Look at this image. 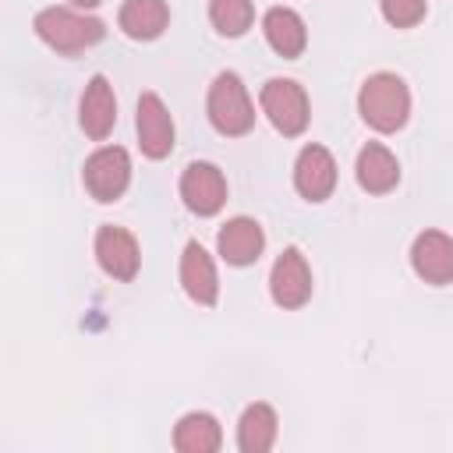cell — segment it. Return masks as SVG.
<instances>
[{"mask_svg": "<svg viewBox=\"0 0 453 453\" xmlns=\"http://www.w3.org/2000/svg\"><path fill=\"white\" fill-rule=\"evenodd\" d=\"M81 180L96 202H117L131 184V156L120 145H103L85 159Z\"/></svg>", "mask_w": 453, "mask_h": 453, "instance_id": "5", "label": "cell"}, {"mask_svg": "<svg viewBox=\"0 0 453 453\" xmlns=\"http://www.w3.org/2000/svg\"><path fill=\"white\" fill-rule=\"evenodd\" d=\"M273 442H276V411L269 403L244 407L237 421V446L244 453H265Z\"/></svg>", "mask_w": 453, "mask_h": 453, "instance_id": "19", "label": "cell"}, {"mask_svg": "<svg viewBox=\"0 0 453 453\" xmlns=\"http://www.w3.org/2000/svg\"><path fill=\"white\" fill-rule=\"evenodd\" d=\"M219 442H223L219 421L212 414H205V411L184 414L177 421V428H173V446L180 453H212V449H219Z\"/></svg>", "mask_w": 453, "mask_h": 453, "instance_id": "18", "label": "cell"}, {"mask_svg": "<svg viewBox=\"0 0 453 453\" xmlns=\"http://www.w3.org/2000/svg\"><path fill=\"white\" fill-rule=\"evenodd\" d=\"M117 25L127 39H159L170 25V7L166 0H124L120 14H117Z\"/></svg>", "mask_w": 453, "mask_h": 453, "instance_id": "17", "label": "cell"}, {"mask_svg": "<svg viewBox=\"0 0 453 453\" xmlns=\"http://www.w3.org/2000/svg\"><path fill=\"white\" fill-rule=\"evenodd\" d=\"M32 28H35V35H39L50 50L67 53V57H71V53H81V50H88V46H96V42L106 35V25H103L99 18L81 14V11H74V7H46V11L35 14Z\"/></svg>", "mask_w": 453, "mask_h": 453, "instance_id": "2", "label": "cell"}, {"mask_svg": "<svg viewBox=\"0 0 453 453\" xmlns=\"http://www.w3.org/2000/svg\"><path fill=\"white\" fill-rule=\"evenodd\" d=\"M269 294L280 308H301L311 297V269L297 248H283L269 273Z\"/></svg>", "mask_w": 453, "mask_h": 453, "instance_id": "9", "label": "cell"}, {"mask_svg": "<svg viewBox=\"0 0 453 453\" xmlns=\"http://www.w3.org/2000/svg\"><path fill=\"white\" fill-rule=\"evenodd\" d=\"M216 248H219L223 262H230V265H251V262H258V255L265 248V234H262V226L255 219L234 216V219H226L219 226Z\"/></svg>", "mask_w": 453, "mask_h": 453, "instance_id": "14", "label": "cell"}, {"mask_svg": "<svg viewBox=\"0 0 453 453\" xmlns=\"http://www.w3.org/2000/svg\"><path fill=\"white\" fill-rule=\"evenodd\" d=\"M294 188L308 202H326L336 188V159L326 145H304L294 159Z\"/></svg>", "mask_w": 453, "mask_h": 453, "instance_id": "10", "label": "cell"}, {"mask_svg": "<svg viewBox=\"0 0 453 453\" xmlns=\"http://www.w3.org/2000/svg\"><path fill=\"white\" fill-rule=\"evenodd\" d=\"M262 32H265V42L273 46V53H280L287 60L301 57L308 46V28H304L301 14L290 7H269L262 18Z\"/></svg>", "mask_w": 453, "mask_h": 453, "instance_id": "16", "label": "cell"}, {"mask_svg": "<svg viewBox=\"0 0 453 453\" xmlns=\"http://www.w3.org/2000/svg\"><path fill=\"white\" fill-rule=\"evenodd\" d=\"M96 262L106 276L120 280V283H131L138 276V265H142V251H138V241L131 230L124 226H99L96 234Z\"/></svg>", "mask_w": 453, "mask_h": 453, "instance_id": "6", "label": "cell"}, {"mask_svg": "<svg viewBox=\"0 0 453 453\" xmlns=\"http://www.w3.org/2000/svg\"><path fill=\"white\" fill-rule=\"evenodd\" d=\"M357 110H361V120L382 134L389 131H400L411 117V92L403 85L400 74H389V71H379L372 78H365L361 92H357Z\"/></svg>", "mask_w": 453, "mask_h": 453, "instance_id": "1", "label": "cell"}, {"mask_svg": "<svg viewBox=\"0 0 453 453\" xmlns=\"http://www.w3.org/2000/svg\"><path fill=\"white\" fill-rule=\"evenodd\" d=\"M205 113H209V124L226 138H237V134L251 131L255 106H251V96H248L241 74H234V71H219L216 74V81L209 85Z\"/></svg>", "mask_w": 453, "mask_h": 453, "instance_id": "3", "label": "cell"}, {"mask_svg": "<svg viewBox=\"0 0 453 453\" xmlns=\"http://www.w3.org/2000/svg\"><path fill=\"white\" fill-rule=\"evenodd\" d=\"M134 127H138V145H142V152L149 159H163V156L173 152V117H170L166 103L156 92H142L138 96Z\"/></svg>", "mask_w": 453, "mask_h": 453, "instance_id": "8", "label": "cell"}, {"mask_svg": "<svg viewBox=\"0 0 453 453\" xmlns=\"http://www.w3.org/2000/svg\"><path fill=\"white\" fill-rule=\"evenodd\" d=\"M357 184L368 191V195H386L400 184V163L396 156L382 145V142H368L361 152H357Z\"/></svg>", "mask_w": 453, "mask_h": 453, "instance_id": "15", "label": "cell"}, {"mask_svg": "<svg viewBox=\"0 0 453 453\" xmlns=\"http://www.w3.org/2000/svg\"><path fill=\"white\" fill-rule=\"evenodd\" d=\"M71 4H74V7H78V11H88V7H99V4H103V0H71Z\"/></svg>", "mask_w": 453, "mask_h": 453, "instance_id": "22", "label": "cell"}, {"mask_svg": "<svg viewBox=\"0 0 453 453\" xmlns=\"http://www.w3.org/2000/svg\"><path fill=\"white\" fill-rule=\"evenodd\" d=\"M379 7H382V18L393 28H414L428 11L425 0H379Z\"/></svg>", "mask_w": 453, "mask_h": 453, "instance_id": "21", "label": "cell"}, {"mask_svg": "<svg viewBox=\"0 0 453 453\" xmlns=\"http://www.w3.org/2000/svg\"><path fill=\"white\" fill-rule=\"evenodd\" d=\"M209 21L219 35L237 39L251 28L255 7H251V0H209Z\"/></svg>", "mask_w": 453, "mask_h": 453, "instance_id": "20", "label": "cell"}, {"mask_svg": "<svg viewBox=\"0 0 453 453\" xmlns=\"http://www.w3.org/2000/svg\"><path fill=\"white\" fill-rule=\"evenodd\" d=\"M258 103H262V113L269 117V124L287 134V138H297L304 127H308V117H311V106H308V96L304 88L294 81V78H269L258 92Z\"/></svg>", "mask_w": 453, "mask_h": 453, "instance_id": "4", "label": "cell"}, {"mask_svg": "<svg viewBox=\"0 0 453 453\" xmlns=\"http://www.w3.org/2000/svg\"><path fill=\"white\" fill-rule=\"evenodd\" d=\"M78 124L92 142H103L113 124H117V99H113V85L106 81V74H92L81 103H78Z\"/></svg>", "mask_w": 453, "mask_h": 453, "instance_id": "12", "label": "cell"}, {"mask_svg": "<svg viewBox=\"0 0 453 453\" xmlns=\"http://www.w3.org/2000/svg\"><path fill=\"white\" fill-rule=\"evenodd\" d=\"M411 265L432 287L453 283V237L442 230H421L411 244Z\"/></svg>", "mask_w": 453, "mask_h": 453, "instance_id": "11", "label": "cell"}, {"mask_svg": "<svg viewBox=\"0 0 453 453\" xmlns=\"http://www.w3.org/2000/svg\"><path fill=\"white\" fill-rule=\"evenodd\" d=\"M180 283H184V294H188L195 304L212 308L216 297H219V276H216L212 255H209L198 241H188V248H184V255H180Z\"/></svg>", "mask_w": 453, "mask_h": 453, "instance_id": "13", "label": "cell"}, {"mask_svg": "<svg viewBox=\"0 0 453 453\" xmlns=\"http://www.w3.org/2000/svg\"><path fill=\"white\" fill-rule=\"evenodd\" d=\"M180 198L195 216H216L226 202V180L216 163H188L180 173Z\"/></svg>", "mask_w": 453, "mask_h": 453, "instance_id": "7", "label": "cell"}]
</instances>
